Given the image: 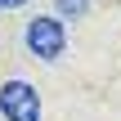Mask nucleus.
Returning a JSON list of instances; mask_svg holds the SVG:
<instances>
[{"label":"nucleus","mask_w":121,"mask_h":121,"mask_svg":"<svg viewBox=\"0 0 121 121\" xmlns=\"http://www.w3.org/2000/svg\"><path fill=\"white\" fill-rule=\"evenodd\" d=\"M27 0H0V9H22Z\"/></svg>","instance_id":"20e7f679"},{"label":"nucleus","mask_w":121,"mask_h":121,"mask_svg":"<svg viewBox=\"0 0 121 121\" xmlns=\"http://www.w3.org/2000/svg\"><path fill=\"white\" fill-rule=\"evenodd\" d=\"M0 117L4 121H40V94L27 81H4L0 85Z\"/></svg>","instance_id":"f257e3e1"},{"label":"nucleus","mask_w":121,"mask_h":121,"mask_svg":"<svg viewBox=\"0 0 121 121\" xmlns=\"http://www.w3.org/2000/svg\"><path fill=\"white\" fill-rule=\"evenodd\" d=\"M54 9H58V22H63V18H81L90 9V0H54Z\"/></svg>","instance_id":"7ed1b4c3"},{"label":"nucleus","mask_w":121,"mask_h":121,"mask_svg":"<svg viewBox=\"0 0 121 121\" xmlns=\"http://www.w3.org/2000/svg\"><path fill=\"white\" fill-rule=\"evenodd\" d=\"M22 36H27V49H31L36 58H58V54L67 49V31H63L58 18H31Z\"/></svg>","instance_id":"f03ea898"}]
</instances>
